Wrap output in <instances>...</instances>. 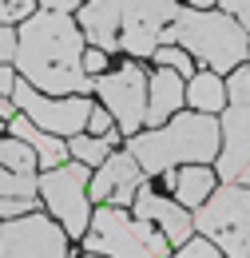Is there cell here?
<instances>
[{"instance_id": "6da1fadb", "label": "cell", "mask_w": 250, "mask_h": 258, "mask_svg": "<svg viewBox=\"0 0 250 258\" xmlns=\"http://www.w3.org/2000/svg\"><path fill=\"white\" fill-rule=\"evenodd\" d=\"M84 32L64 12H32L16 32V68L44 96H84L92 76L84 72Z\"/></svg>"}, {"instance_id": "7a4b0ae2", "label": "cell", "mask_w": 250, "mask_h": 258, "mask_svg": "<svg viewBox=\"0 0 250 258\" xmlns=\"http://www.w3.org/2000/svg\"><path fill=\"white\" fill-rule=\"evenodd\" d=\"M175 16L179 0H88L80 8V32L99 52L155 56Z\"/></svg>"}, {"instance_id": "3957f363", "label": "cell", "mask_w": 250, "mask_h": 258, "mask_svg": "<svg viewBox=\"0 0 250 258\" xmlns=\"http://www.w3.org/2000/svg\"><path fill=\"white\" fill-rule=\"evenodd\" d=\"M219 147H222L219 115H203V111H179L163 127L131 135V143H127V151L143 167V175L175 171L179 163H215Z\"/></svg>"}, {"instance_id": "277c9868", "label": "cell", "mask_w": 250, "mask_h": 258, "mask_svg": "<svg viewBox=\"0 0 250 258\" xmlns=\"http://www.w3.org/2000/svg\"><path fill=\"white\" fill-rule=\"evenodd\" d=\"M163 44H179L183 52H191L195 64H203V72H215V76H230L234 68H242L250 60V36L222 8L219 12L215 8L211 12L179 8Z\"/></svg>"}, {"instance_id": "5b68a950", "label": "cell", "mask_w": 250, "mask_h": 258, "mask_svg": "<svg viewBox=\"0 0 250 258\" xmlns=\"http://www.w3.org/2000/svg\"><path fill=\"white\" fill-rule=\"evenodd\" d=\"M84 246L88 254L103 258H167L171 250V242L163 238V230H155V223L127 215L123 207H99L84 234Z\"/></svg>"}, {"instance_id": "8992f818", "label": "cell", "mask_w": 250, "mask_h": 258, "mask_svg": "<svg viewBox=\"0 0 250 258\" xmlns=\"http://www.w3.org/2000/svg\"><path fill=\"white\" fill-rule=\"evenodd\" d=\"M222 147L215 159L219 183L250 187V68H234L226 76V107L219 115Z\"/></svg>"}, {"instance_id": "52a82bcc", "label": "cell", "mask_w": 250, "mask_h": 258, "mask_svg": "<svg viewBox=\"0 0 250 258\" xmlns=\"http://www.w3.org/2000/svg\"><path fill=\"white\" fill-rule=\"evenodd\" d=\"M195 234L211 238L226 258H250V187L219 183L195 211Z\"/></svg>"}, {"instance_id": "ba28073f", "label": "cell", "mask_w": 250, "mask_h": 258, "mask_svg": "<svg viewBox=\"0 0 250 258\" xmlns=\"http://www.w3.org/2000/svg\"><path fill=\"white\" fill-rule=\"evenodd\" d=\"M40 199L48 211L60 219L68 234H88L92 226V199H88V167L84 163H64L44 171L40 179Z\"/></svg>"}, {"instance_id": "9c48e42d", "label": "cell", "mask_w": 250, "mask_h": 258, "mask_svg": "<svg viewBox=\"0 0 250 258\" xmlns=\"http://www.w3.org/2000/svg\"><path fill=\"white\" fill-rule=\"evenodd\" d=\"M12 103H16L40 131L68 135V139L80 135V131H88V115H92V103L84 96H44V92L32 88L28 80H16Z\"/></svg>"}, {"instance_id": "30bf717a", "label": "cell", "mask_w": 250, "mask_h": 258, "mask_svg": "<svg viewBox=\"0 0 250 258\" xmlns=\"http://www.w3.org/2000/svg\"><path fill=\"white\" fill-rule=\"evenodd\" d=\"M99 99L107 103L115 127H123V135H139L143 119H147V72L139 64H123L119 72H103L92 80Z\"/></svg>"}, {"instance_id": "8fae6325", "label": "cell", "mask_w": 250, "mask_h": 258, "mask_svg": "<svg viewBox=\"0 0 250 258\" xmlns=\"http://www.w3.org/2000/svg\"><path fill=\"white\" fill-rule=\"evenodd\" d=\"M0 258H68V230L48 215H24L0 226Z\"/></svg>"}, {"instance_id": "7c38bea8", "label": "cell", "mask_w": 250, "mask_h": 258, "mask_svg": "<svg viewBox=\"0 0 250 258\" xmlns=\"http://www.w3.org/2000/svg\"><path fill=\"white\" fill-rule=\"evenodd\" d=\"M139 187H143V167L135 163V155L131 151H111L107 163L95 171L88 199L92 203H107V207H127V203H135Z\"/></svg>"}, {"instance_id": "4fadbf2b", "label": "cell", "mask_w": 250, "mask_h": 258, "mask_svg": "<svg viewBox=\"0 0 250 258\" xmlns=\"http://www.w3.org/2000/svg\"><path fill=\"white\" fill-rule=\"evenodd\" d=\"M131 207H135V219L155 223L171 246H187L191 238H195V215H191L187 207H179L175 199H163V195H155L147 183L135 191V203H131Z\"/></svg>"}, {"instance_id": "5bb4252c", "label": "cell", "mask_w": 250, "mask_h": 258, "mask_svg": "<svg viewBox=\"0 0 250 258\" xmlns=\"http://www.w3.org/2000/svg\"><path fill=\"white\" fill-rule=\"evenodd\" d=\"M183 99H187L183 76L171 72V68H159L155 76L147 80V119H143V123H147V127H163L171 115H179Z\"/></svg>"}, {"instance_id": "9a60e30c", "label": "cell", "mask_w": 250, "mask_h": 258, "mask_svg": "<svg viewBox=\"0 0 250 258\" xmlns=\"http://www.w3.org/2000/svg\"><path fill=\"white\" fill-rule=\"evenodd\" d=\"M8 135H16V139H24L32 151H36V159H40V167H64V159H68V143H64L60 135H48V131H40L36 123H32L28 115H12L8 119Z\"/></svg>"}, {"instance_id": "2e32d148", "label": "cell", "mask_w": 250, "mask_h": 258, "mask_svg": "<svg viewBox=\"0 0 250 258\" xmlns=\"http://www.w3.org/2000/svg\"><path fill=\"white\" fill-rule=\"evenodd\" d=\"M215 187H219V175H215L211 163H187L179 171V179H175V203L187 207V211H199Z\"/></svg>"}, {"instance_id": "e0dca14e", "label": "cell", "mask_w": 250, "mask_h": 258, "mask_svg": "<svg viewBox=\"0 0 250 258\" xmlns=\"http://www.w3.org/2000/svg\"><path fill=\"white\" fill-rule=\"evenodd\" d=\"M187 103H191V111L222 115V107H226V80L215 76V72H195L187 80Z\"/></svg>"}, {"instance_id": "ac0fdd59", "label": "cell", "mask_w": 250, "mask_h": 258, "mask_svg": "<svg viewBox=\"0 0 250 258\" xmlns=\"http://www.w3.org/2000/svg\"><path fill=\"white\" fill-rule=\"evenodd\" d=\"M111 143H115V131H111L107 139H99V135H72V139H68V151L76 155V163H84V167H103L107 155H111Z\"/></svg>"}, {"instance_id": "d6986e66", "label": "cell", "mask_w": 250, "mask_h": 258, "mask_svg": "<svg viewBox=\"0 0 250 258\" xmlns=\"http://www.w3.org/2000/svg\"><path fill=\"white\" fill-rule=\"evenodd\" d=\"M0 167H8L16 175H32V167H40V159L24 139L12 135V139H0Z\"/></svg>"}, {"instance_id": "ffe728a7", "label": "cell", "mask_w": 250, "mask_h": 258, "mask_svg": "<svg viewBox=\"0 0 250 258\" xmlns=\"http://www.w3.org/2000/svg\"><path fill=\"white\" fill-rule=\"evenodd\" d=\"M40 183L32 175H16L8 167H0V199H36Z\"/></svg>"}, {"instance_id": "44dd1931", "label": "cell", "mask_w": 250, "mask_h": 258, "mask_svg": "<svg viewBox=\"0 0 250 258\" xmlns=\"http://www.w3.org/2000/svg\"><path fill=\"white\" fill-rule=\"evenodd\" d=\"M155 64L159 68H171V72H179V76H195V60H191V52H183L179 44H163L155 48Z\"/></svg>"}, {"instance_id": "7402d4cb", "label": "cell", "mask_w": 250, "mask_h": 258, "mask_svg": "<svg viewBox=\"0 0 250 258\" xmlns=\"http://www.w3.org/2000/svg\"><path fill=\"white\" fill-rule=\"evenodd\" d=\"M36 8V0H0V24H24Z\"/></svg>"}, {"instance_id": "603a6c76", "label": "cell", "mask_w": 250, "mask_h": 258, "mask_svg": "<svg viewBox=\"0 0 250 258\" xmlns=\"http://www.w3.org/2000/svg\"><path fill=\"white\" fill-rule=\"evenodd\" d=\"M179 258H226V254H222V250L215 246V242H211V238L195 234L187 246H179Z\"/></svg>"}, {"instance_id": "cb8c5ba5", "label": "cell", "mask_w": 250, "mask_h": 258, "mask_svg": "<svg viewBox=\"0 0 250 258\" xmlns=\"http://www.w3.org/2000/svg\"><path fill=\"white\" fill-rule=\"evenodd\" d=\"M36 211V199H0V219H24Z\"/></svg>"}, {"instance_id": "d4e9b609", "label": "cell", "mask_w": 250, "mask_h": 258, "mask_svg": "<svg viewBox=\"0 0 250 258\" xmlns=\"http://www.w3.org/2000/svg\"><path fill=\"white\" fill-rule=\"evenodd\" d=\"M111 127H115V119H111V111L103 107H92V115H88V135H99V139H107L111 135Z\"/></svg>"}, {"instance_id": "484cf974", "label": "cell", "mask_w": 250, "mask_h": 258, "mask_svg": "<svg viewBox=\"0 0 250 258\" xmlns=\"http://www.w3.org/2000/svg\"><path fill=\"white\" fill-rule=\"evenodd\" d=\"M219 8L226 16H234V20L242 24V32L250 36V0H219Z\"/></svg>"}, {"instance_id": "4316f807", "label": "cell", "mask_w": 250, "mask_h": 258, "mask_svg": "<svg viewBox=\"0 0 250 258\" xmlns=\"http://www.w3.org/2000/svg\"><path fill=\"white\" fill-rule=\"evenodd\" d=\"M84 72H95V76H103L107 72V52H99V48H88L84 52ZM92 76V80H95Z\"/></svg>"}, {"instance_id": "83f0119b", "label": "cell", "mask_w": 250, "mask_h": 258, "mask_svg": "<svg viewBox=\"0 0 250 258\" xmlns=\"http://www.w3.org/2000/svg\"><path fill=\"white\" fill-rule=\"evenodd\" d=\"M4 60H16V32L8 24H0V64Z\"/></svg>"}, {"instance_id": "f1b7e54d", "label": "cell", "mask_w": 250, "mask_h": 258, "mask_svg": "<svg viewBox=\"0 0 250 258\" xmlns=\"http://www.w3.org/2000/svg\"><path fill=\"white\" fill-rule=\"evenodd\" d=\"M84 4H88V0H40L44 12H64V16H68L72 8H84Z\"/></svg>"}, {"instance_id": "f546056e", "label": "cell", "mask_w": 250, "mask_h": 258, "mask_svg": "<svg viewBox=\"0 0 250 258\" xmlns=\"http://www.w3.org/2000/svg\"><path fill=\"white\" fill-rule=\"evenodd\" d=\"M12 88H16V76H12V68H8V64H0V96H8V99H12Z\"/></svg>"}, {"instance_id": "4dcf8cb0", "label": "cell", "mask_w": 250, "mask_h": 258, "mask_svg": "<svg viewBox=\"0 0 250 258\" xmlns=\"http://www.w3.org/2000/svg\"><path fill=\"white\" fill-rule=\"evenodd\" d=\"M12 115H16V103L8 96H0V119H12Z\"/></svg>"}, {"instance_id": "1f68e13d", "label": "cell", "mask_w": 250, "mask_h": 258, "mask_svg": "<svg viewBox=\"0 0 250 258\" xmlns=\"http://www.w3.org/2000/svg\"><path fill=\"white\" fill-rule=\"evenodd\" d=\"M219 0H187V8H199V12H211Z\"/></svg>"}, {"instance_id": "d6a6232c", "label": "cell", "mask_w": 250, "mask_h": 258, "mask_svg": "<svg viewBox=\"0 0 250 258\" xmlns=\"http://www.w3.org/2000/svg\"><path fill=\"white\" fill-rule=\"evenodd\" d=\"M88 258H103V254H88Z\"/></svg>"}]
</instances>
